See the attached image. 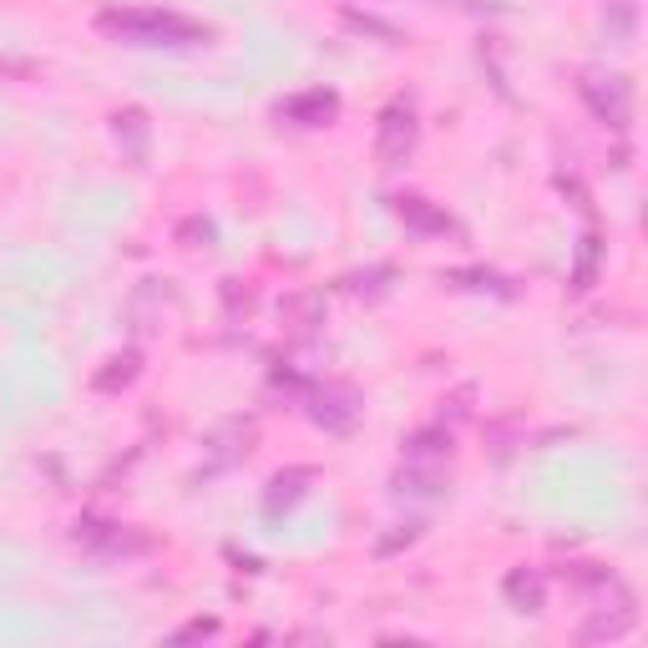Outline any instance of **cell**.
I'll list each match as a JSON object with an SVG mask.
<instances>
[{"label":"cell","instance_id":"obj_1","mask_svg":"<svg viewBox=\"0 0 648 648\" xmlns=\"http://www.w3.org/2000/svg\"><path fill=\"white\" fill-rule=\"evenodd\" d=\"M97 31L112 36V41H127V46H203L213 41V31L203 21H188L178 11H102L97 16Z\"/></svg>","mask_w":648,"mask_h":648},{"label":"cell","instance_id":"obj_2","mask_svg":"<svg viewBox=\"0 0 648 648\" xmlns=\"http://www.w3.org/2000/svg\"><path fill=\"white\" fill-rule=\"evenodd\" d=\"M578 97H583L588 112H593L603 127H613V132H623L628 117H633V92H628V81H623V76L583 71V76H578Z\"/></svg>","mask_w":648,"mask_h":648},{"label":"cell","instance_id":"obj_3","mask_svg":"<svg viewBox=\"0 0 648 648\" xmlns=\"http://www.w3.org/2000/svg\"><path fill=\"white\" fill-rule=\"evenodd\" d=\"M416 147V112L411 102H390L375 122V157H380V168H400L405 157H411Z\"/></svg>","mask_w":648,"mask_h":648},{"label":"cell","instance_id":"obj_4","mask_svg":"<svg viewBox=\"0 0 648 648\" xmlns=\"http://www.w3.org/2000/svg\"><path fill=\"white\" fill-rule=\"evenodd\" d=\"M309 416H314V426L345 436V431H355V421H360V405H355L350 390H330V385H324V390L309 395Z\"/></svg>","mask_w":648,"mask_h":648},{"label":"cell","instance_id":"obj_5","mask_svg":"<svg viewBox=\"0 0 648 648\" xmlns=\"http://www.w3.org/2000/svg\"><path fill=\"white\" fill-rule=\"evenodd\" d=\"M390 208H395V218H400L405 228H416V233H456L451 213H446V208H436V203H431V198H421V193H395V198H390Z\"/></svg>","mask_w":648,"mask_h":648},{"label":"cell","instance_id":"obj_6","mask_svg":"<svg viewBox=\"0 0 648 648\" xmlns=\"http://www.w3.org/2000/svg\"><path fill=\"white\" fill-rule=\"evenodd\" d=\"M335 117H340V97H335V92H324V87H314V92H299V97L279 102V122L324 127V122H335Z\"/></svg>","mask_w":648,"mask_h":648},{"label":"cell","instance_id":"obj_7","mask_svg":"<svg viewBox=\"0 0 648 648\" xmlns=\"http://www.w3.org/2000/svg\"><path fill=\"white\" fill-rule=\"evenodd\" d=\"M76 537L87 547H97V552H147L152 547L147 532H127V527H112V522H81Z\"/></svg>","mask_w":648,"mask_h":648},{"label":"cell","instance_id":"obj_8","mask_svg":"<svg viewBox=\"0 0 648 648\" xmlns=\"http://www.w3.org/2000/svg\"><path fill=\"white\" fill-rule=\"evenodd\" d=\"M309 481H314V471H309V466H289V471H279V476L269 481V492H264V512H269V517H279V512L299 507V502L309 497Z\"/></svg>","mask_w":648,"mask_h":648},{"label":"cell","instance_id":"obj_9","mask_svg":"<svg viewBox=\"0 0 648 648\" xmlns=\"http://www.w3.org/2000/svg\"><path fill=\"white\" fill-rule=\"evenodd\" d=\"M112 137H117V147L127 152V162H147V137H152V122H147V112H142V107H122V112L112 117Z\"/></svg>","mask_w":648,"mask_h":648},{"label":"cell","instance_id":"obj_10","mask_svg":"<svg viewBox=\"0 0 648 648\" xmlns=\"http://www.w3.org/2000/svg\"><path fill=\"white\" fill-rule=\"evenodd\" d=\"M249 451H254V421H223L213 431V461H208V471H218L228 461H243Z\"/></svg>","mask_w":648,"mask_h":648},{"label":"cell","instance_id":"obj_11","mask_svg":"<svg viewBox=\"0 0 648 648\" xmlns=\"http://www.w3.org/2000/svg\"><path fill=\"white\" fill-rule=\"evenodd\" d=\"M502 593H507V603H512L517 613H542V603H547V583H542L537 567H512L507 583H502Z\"/></svg>","mask_w":648,"mask_h":648},{"label":"cell","instance_id":"obj_12","mask_svg":"<svg viewBox=\"0 0 648 648\" xmlns=\"http://www.w3.org/2000/svg\"><path fill=\"white\" fill-rule=\"evenodd\" d=\"M633 623H638V613H633V598H623L613 613H608V608H598V613H593V618L578 628V638H583V643H603V638L613 643V638H623Z\"/></svg>","mask_w":648,"mask_h":648},{"label":"cell","instance_id":"obj_13","mask_svg":"<svg viewBox=\"0 0 648 648\" xmlns=\"http://www.w3.org/2000/svg\"><path fill=\"white\" fill-rule=\"evenodd\" d=\"M340 21H345L355 36H375L380 46H400V41H405V31H400V26H390V21H380V16L360 11V6H340Z\"/></svg>","mask_w":648,"mask_h":648},{"label":"cell","instance_id":"obj_14","mask_svg":"<svg viewBox=\"0 0 648 648\" xmlns=\"http://www.w3.org/2000/svg\"><path fill=\"white\" fill-rule=\"evenodd\" d=\"M451 456V431L446 426H431V431H416L405 441V461H431V466H446Z\"/></svg>","mask_w":648,"mask_h":648},{"label":"cell","instance_id":"obj_15","mask_svg":"<svg viewBox=\"0 0 648 648\" xmlns=\"http://www.w3.org/2000/svg\"><path fill=\"white\" fill-rule=\"evenodd\" d=\"M137 370H142V355H137V350H127V355H112V360H107V370H97V375H92V385H97L102 395H112V390L132 385V380H137Z\"/></svg>","mask_w":648,"mask_h":648},{"label":"cell","instance_id":"obj_16","mask_svg":"<svg viewBox=\"0 0 648 648\" xmlns=\"http://www.w3.org/2000/svg\"><path fill=\"white\" fill-rule=\"evenodd\" d=\"M441 279H446V284H461V289H497V294H512L507 279L492 274V269H451V274H441Z\"/></svg>","mask_w":648,"mask_h":648},{"label":"cell","instance_id":"obj_17","mask_svg":"<svg viewBox=\"0 0 648 648\" xmlns=\"http://www.w3.org/2000/svg\"><path fill=\"white\" fill-rule=\"evenodd\" d=\"M608 26H613L618 41H628L633 26H638V0H608Z\"/></svg>","mask_w":648,"mask_h":648},{"label":"cell","instance_id":"obj_18","mask_svg":"<svg viewBox=\"0 0 648 648\" xmlns=\"http://www.w3.org/2000/svg\"><path fill=\"white\" fill-rule=\"evenodd\" d=\"M390 279H395V269H385V264H380V269L350 274V279H345V289H350V294H385V284H390Z\"/></svg>","mask_w":648,"mask_h":648},{"label":"cell","instance_id":"obj_19","mask_svg":"<svg viewBox=\"0 0 648 648\" xmlns=\"http://www.w3.org/2000/svg\"><path fill=\"white\" fill-rule=\"evenodd\" d=\"M598 274V233L583 238V254H578V274H573V289H588Z\"/></svg>","mask_w":648,"mask_h":648},{"label":"cell","instance_id":"obj_20","mask_svg":"<svg viewBox=\"0 0 648 648\" xmlns=\"http://www.w3.org/2000/svg\"><path fill=\"white\" fill-rule=\"evenodd\" d=\"M178 238L188 243V249H198V243H208V238H213V223H203V218H188V223L178 228Z\"/></svg>","mask_w":648,"mask_h":648},{"label":"cell","instance_id":"obj_21","mask_svg":"<svg viewBox=\"0 0 648 648\" xmlns=\"http://www.w3.org/2000/svg\"><path fill=\"white\" fill-rule=\"evenodd\" d=\"M218 633V618H193L178 628V643H193V638H213Z\"/></svg>","mask_w":648,"mask_h":648},{"label":"cell","instance_id":"obj_22","mask_svg":"<svg viewBox=\"0 0 648 648\" xmlns=\"http://www.w3.org/2000/svg\"><path fill=\"white\" fill-rule=\"evenodd\" d=\"M416 537H421V527H405V532H395V537H380V542H375V552H380V557H390L395 547H411Z\"/></svg>","mask_w":648,"mask_h":648}]
</instances>
